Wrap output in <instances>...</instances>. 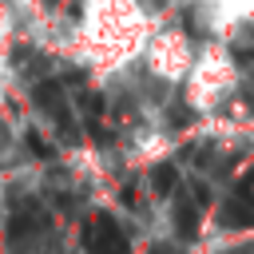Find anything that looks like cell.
Here are the masks:
<instances>
[{
  "instance_id": "obj_8",
  "label": "cell",
  "mask_w": 254,
  "mask_h": 254,
  "mask_svg": "<svg viewBox=\"0 0 254 254\" xmlns=\"http://www.w3.org/2000/svg\"><path fill=\"white\" fill-rule=\"evenodd\" d=\"M155 4H159V0H155Z\"/></svg>"
},
{
  "instance_id": "obj_2",
  "label": "cell",
  "mask_w": 254,
  "mask_h": 254,
  "mask_svg": "<svg viewBox=\"0 0 254 254\" xmlns=\"http://www.w3.org/2000/svg\"><path fill=\"white\" fill-rule=\"evenodd\" d=\"M40 222H44V214H40L36 206H20V210L12 214V222H8V238H12V242H20V238L36 234V230H40Z\"/></svg>"
},
{
  "instance_id": "obj_5",
  "label": "cell",
  "mask_w": 254,
  "mask_h": 254,
  "mask_svg": "<svg viewBox=\"0 0 254 254\" xmlns=\"http://www.w3.org/2000/svg\"><path fill=\"white\" fill-rule=\"evenodd\" d=\"M175 183H179V175H175V167H171V163H159V167L151 171V187H155V194H171V190H175Z\"/></svg>"
},
{
  "instance_id": "obj_4",
  "label": "cell",
  "mask_w": 254,
  "mask_h": 254,
  "mask_svg": "<svg viewBox=\"0 0 254 254\" xmlns=\"http://www.w3.org/2000/svg\"><path fill=\"white\" fill-rule=\"evenodd\" d=\"M175 226H179L183 238H194V234H198V210H194L187 198L175 202Z\"/></svg>"
},
{
  "instance_id": "obj_1",
  "label": "cell",
  "mask_w": 254,
  "mask_h": 254,
  "mask_svg": "<svg viewBox=\"0 0 254 254\" xmlns=\"http://www.w3.org/2000/svg\"><path fill=\"white\" fill-rule=\"evenodd\" d=\"M83 250H87V254H127L131 246H127L123 226H119L111 214L95 210V214H87V222H83Z\"/></svg>"
},
{
  "instance_id": "obj_6",
  "label": "cell",
  "mask_w": 254,
  "mask_h": 254,
  "mask_svg": "<svg viewBox=\"0 0 254 254\" xmlns=\"http://www.w3.org/2000/svg\"><path fill=\"white\" fill-rule=\"evenodd\" d=\"M28 147H32L36 155H44V159H52V147H48V143H44V139H40L36 131H28Z\"/></svg>"
},
{
  "instance_id": "obj_3",
  "label": "cell",
  "mask_w": 254,
  "mask_h": 254,
  "mask_svg": "<svg viewBox=\"0 0 254 254\" xmlns=\"http://www.w3.org/2000/svg\"><path fill=\"white\" fill-rule=\"evenodd\" d=\"M218 218H222V226H230V230H234V226H254V202H250V198H230Z\"/></svg>"
},
{
  "instance_id": "obj_7",
  "label": "cell",
  "mask_w": 254,
  "mask_h": 254,
  "mask_svg": "<svg viewBox=\"0 0 254 254\" xmlns=\"http://www.w3.org/2000/svg\"><path fill=\"white\" fill-rule=\"evenodd\" d=\"M151 254H175L171 246H151Z\"/></svg>"
}]
</instances>
